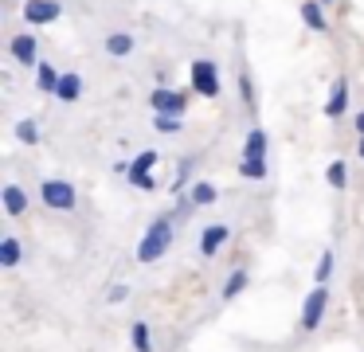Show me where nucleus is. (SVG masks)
<instances>
[{
	"label": "nucleus",
	"instance_id": "obj_17",
	"mask_svg": "<svg viewBox=\"0 0 364 352\" xmlns=\"http://www.w3.org/2000/svg\"><path fill=\"white\" fill-rule=\"evenodd\" d=\"M129 344H134V352H153V329H149V321H134V325H129Z\"/></svg>",
	"mask_w": 364,
	"mask_h": 352
},
{
	"label": "nucleus",
	"instance_id": "obj_5",
	"mask_svg": "<svg viewBox=\"0 0 364 352\" xmlns=\"http://www.w3.org/2000/svg\"><path fill=\"white\" fill-rule=\"evenodd\" d=\"M325 309H329V289H325V286H314V289L306 294V302H301V321H298V325L306 329V333H314V329L325 321Z\"/></svg>",
	"mask_w": 364,
	"mask_h": 352
},
{
	"label": "nucleus",
	"instance_id": "obj_25",
	"mask_svg": "<svg viewBox=\"0 0 364 352\" xmlns=\"http://www.w3.org/2000/svg\"><path fill=\"white\" fill-rule=\"evenodd\" d=\"M16 141H24V145H36V141H40V122H36V117H24V122H16Z\"/></svg>",
	"mask_w": 364,
	"mask_h": 352
},
{
	"label": "nucleus",
	"instance_id": "obj_23",
	"mask_svg": "<svg viewBox=\"0 0 364 352\" xmlns=\"http://www.w3.org/2000/svg\"><path fill=\"white\" fill-rule=\"evenodd\" d=\"M243 156H267V133H262V129H251V133H247Z\"/></svg>",
	"mask_w": 364,
	"mask_h": 352
},
{
	"label": "nucleus",
	"instance_id": "obj_7",
	"mask_svg": "<svg viewBox=\"0 0 364 352\" xmlns=\"http://www.w3.org/2000/svg\"><path fill=\"white\" fill-rule=\"evenodd\" d=\"M20 16H24L32 28H48V23H55L59 16H63V4H59V0H24Z\"/></svg>",
	"mask_w": 364,
	"mask_h": 352
},
{
	"label": "nucleus",
	"instance_id": "obj_29",
	"mask_svg": "<svg viewBox=\"0 0 364 352\" xmlns=\"http://www.w3.org/2000/svg\"><path fill=\"white\" fill-rule=\"evenodd\" d=\"M126 297H129V282H114L110 294H106V302H110V305H122Z\"/></svg>",
	"mask_w": 364,
	"mask_h": 352
},
{
	"label": "nucleus",
	"instance_id": "obj_13",
	"mask_svg": "<svg viewBox=\"0 0 364 352\" xmlns=\"http://www.w3.org/2000/svg\"><path fill=\"white\" fill-rule=\"evenodd\" d=\"M55 98H59V102H79V98H82V75H75V70H63Z\"/></svg>",
	"mask_w": 364,
	"mask_h": 352
},
{
	"label": "nucleus",
	"instance_id": "obj_16",
	"mask_svg": "<svg viewBox=\"0 0 364 352\" xmlns=\"http://www.w3.org/2000/svg\"><path fill=\"white\" fill-rule=\"evenodd\" d=\"M188 200L196 203V208H212V203L220 200V192H215L212 180H196V184L188 188Z\"/></svg>",
	"mask_w": 364,
	"mask_h": 352
},
{
	"label": "nucleus",
	"instance_id": "obj_32",
	"mask_svg": "<svg viewBox=\"0 0 364 352\" xmlns=\"http://www.w3.org/2000/svg\"><path fill=\"white\" fill-rule=\"evenodd\" d=\"M360 161H364V137H360Z\"/></svg>",
	"mask_w": 364,
	"mask_h": 352
},
{
	"label": "nucleus",
	"instance_id": "obj_6",
	"mask_svg": "<svg viewBox=\"0 0 364 352\" xmlns=\"http://www.w3.org/2000/svg\"><path fill=\"white\" fill-rule=\"evenodd\" d=\"M9 55H12V63H20V67H40V39L32 36V31H20V36H12L9 39Z\"/></svg>",
	"mask_w": 364,
	"mask_h": 352
},
{
	"label": "nucleus",
	"instance_id": "obj_1",
	"mask_svg": "<svg viewBox=\"0 0 364 352\" xmlns=\"http://www.w3.org/2000/svg\"><path fill=\"white\" fill-rule=\"evenodd\" d=\"M173 239H176V223H173V215H157L149 227H145V235H141V242H137V262H145V266H153V262H161V258L173 250Z\"/></svg>",
	"mask_w": 364,
	"mask_h": 352
},
{
	"label": "nucleus",
	"instance_id": "obj_20",
	"mask_svg": "<svg viewBox=\"0 0 364 352\" xmlns=\"http://www.w3.org/2000/svg\"><path fill=\"white\" fill-rule=\"evenodd\" d=\"M239 172H243L247 180H267V156H243L239 161Z\"/></svg>",
	"mask_w": 364,
	"mask_h": 352
},
{
	"label": "nucleus",
	"instance_id": "obj_14",
	"mask_svg": "<svg viewBox=\"0 0 364 352\" xmlns=\"http://www.w3.org/2000/svg\"><path fill=\"white\" fill-rule=\"evenodd\" d=\"M20 258H24L20 239H16V235H4V239H0V266H4V270H12V266H20Z\"/></svg>",
	"mask_w": 364,
	"mask_h": 352
},
{
	"label": "nucleus",
	"instance_id": "obj_2",
	"mask_svg": "<svg viewBox=\"0 0 364 352\" xmlns=\"http://www.w3.org/2000/svg\"><path fill=\"white\" fill-rule=\"evenodd\" d=\"M40 203H43V208H51V211H75V208H79V192H75L71 180L51 176V180H43V184H40Z\"/></svg>",
	"mask_w": 364,
	"mask_h": 352
},
{
	"label": "nucleus",
	"instance_id": "obj_11",
	"mask_svg": "<svg viewBox=\"0 0 364 352\" xmlns=\"http://www.w3.org/2000/svg\"><path fill=\"white\" fill-rule=\"evenodd\" d=\"M0 200H4V211H9L12 219H16V215H24V211H28V192H24L20 184H4Z\"/></svg>",
	"mask_w": 364,
	"mask_h": 352
},
{
	"label": "nucleus",
	"instance_id": "obj_12",
	"mask_svg": "<svg viewBox=\"0 0 364 352\" xmlns=\"http://www.w3.org/2000/svg\"><path fill=\"white\" fill-rule=\"evenodd\" d=\"M298 12H301V23H306L309 31H325V28H329V20H325V4H321V0H306V4L298 8Z\"/></svg>",
	"mask_w": 364,
	"mask_h": 352
},
{
	"label": "nucleus",
	"instance_id": "obj_9",
	"mask_svg": "<svg viewBox=\"0 0 364 352\" xmlns=\"http://www.w3.org/2000/svg\"><path fill=\"white\" fill-rule=\"evenodd\" d=\"M345 110H348V82L345 78H337L333 82V90H329V98H325V117H345Z\"/></svg>",
	"mask_w": 364,
	"mask_h": 352
},
{
	"label": "nucleus",
	"instance_id": "obj_30",
	"mask_svg": "<svg viewBox=\"0 0 364 352\" xmlns=\"http://www.w3.org/2000/svg\"><path fill=\"white\" fill-rule=\"evenodd\" d=\"M239 94H243L247 106H255V86H251V75H247V70L239 75Z\"/></svg>",
	"mask_w": 364,
	"mask_h": 352
},
{
	"label": "nucleus",
	"instance_id": "obj_15",
	"mask_svg": "<svg viewBox=\"0 0 364 352\" xmlns=\"http://www.w3.org/2000/svg\"><path fill=\"white\" fill-rule=\"evenodd\" d=\"M247 282H251V274H247L243 266H239V270H231L228 282H223V289H220V297H223V302H235V297L247 289Z\"/></svg>",
	"mask_w": 364,
	"mask_h": 352
},
{
	"label": "nucleus",
	"instance_id": "obj_33",
	"mask_svg": "<svg viewBox=\"0 0 364 352\" xmlns=\"http://www.w3.org/2000/svg\"><path fill=\"white\" fill-rule=\"evenodd\" d=\"M321 4H333V0H321Z\"/></svg>",
	"mask_w": 364,
	"mask_h": 352
},
{
	"label": "nucleus",
	"instance_id": "obj_10",
	"mask_svg": "<svg viewBox=\"0 0 364 352\" xmlns=\"http://www.w3.org/2000/svg\"><path fill=\"white\" fill-rule=\"evenodd\" d=\"M102 47H106V55H114V59H126V55H134L137 39L129 36V31H110Z\"/></svg>",
	"mask_w": 364,
	"mask_h": 352
},
{
	"label": "nucleus",
	"instance_id": "obj_22",
	"mask_svg": "<svg viewBox=\"0 0 364 352\" xmlns=\"http://www.w3.org/2000/svg\"><path fill=\"white\" fill-rule=\"evenodd\" d=\"M325 180H329V188L345 192V188H348V164L345 161H333L329 169H325Z\"/></svg>",
	"mask_w": 364,
	"mask_h": 352
},
{
	"label": "nucleus",
	"instance_id": "obj_18",
	"mask_svg": "<svg viewBox=\"0 0 364 352\" xmlns=\"http://www.w3.org/2000/svg\"><path fill=\"white\" fill-rule=\"evenodd\" d=\"M59 70L51 67V63H40V67H36V86H40V94H55L59 90Z\"/></svg>",
	"mask_w": 364,
	"mask_h": 352
},
{
	"label": "nucleus",
	"instance_id": "obj_27",
	"mask_svg": "<svg viewBox=\"0 0 364 352\" xmlns=\"http://www.w3.org/2000/svg\"><path fill=\"white\" fill-rule=\"evenodd\" d=\"M192 211H196V203H192L188 196H176V208L168 211V215H173V223H184V219H192Z\"/></svg>",
	"mask_w": 364,
	"mask_h": 352
},
{
	"label": "nucleus",
	"instance_id": "obj_26",
	"mask_svg": "<svg viewBox=\"0 0 364 352\" xmlns=\"http://www.w3.org/2000/svg\"><path fill=\"white\" fill-rule=\"evenodd\" d=\"M129 180V184H134L137 188V192H157V176H153V172H134V176H126Z\"/></svg>",
	"mask_w": 364,
	"mask_h": 352
},
{
	"label": "nucleus",
	"instance_id": "obj_3",
	"mask_svg": "<svg viewBox=\"0 0 364 352\" xmlns=\"http://www.w3.org/2000/svg\"><path fill=\"white\" fill-rule=\"evenodd\" d=\"M188 86L200 94V98H220V90H223V82H220V67H215L212 59H196L188 67Z\"/></svg>",
	"mask_w": 364,
	"mask_h": 352
},
{
	"label": "nucleus",
	"instance_id": "obj_31",
	"mask_svg": "<svg viewBox=\"0 0 364 352\" xmlns=\"http://www.w3.org/2000/svg\"><path fill=\"white\" fill-rule=\"evenodd\" d=\"M353 125H356V133H360V137H364V110H360V114L353 117Z\"/></svg>",
	"mask_w": 364,
	"mask_h": 352
},
{
	"label": "nucleus",
	"instance_id": "obj_24",
	"mask_svg": "<svg viewBox=\"0 0 364 352\" xmlns=\"http://www.w3.org/2000/svg\"><path fill=\"white\" fill-rule=\"evenodd\" d=\"M153 169H157V149H145V153H137L134 161H129L126 176H134V172H153Z\"/></svg>",
	"mask_w": 364,
	"mask_h": 352
},
{
	"label": "nucleus",
	"instance_id": "obj_8",
	"mask_svg": "<svg viewBox=\"0 0 364 352\" xmlns=\"http://www.w3.org/2000/svg\"><path fill=\"white\" fill-rule=\"evenodd\" d=\"M231 242V227L228 223H208L204 231H200V255L204 258H215L223 247Z\"/></svg>",
	"mask_w": 364,
	"mask_h": 352
},
{
	"label": "nucleus",
	"instance_id": "obj_4",
	"mask_svg": "<svg viewBox=\"0 0 364 352\" xmlns=\"http://www.w3.org/2000/svg\"><path fill=\"white\" fill-rule=\"evenodd\" d=\"M149 106H153V114L184 117V110H188V94H184V90H173V86H153Z\"/></svg>",
	"mask_w": 364,
	"mask_h": 352
},
{
	"label": "nucleus",
	"instance_id": "obj_28",
	"mask_svg": "<svg viewBox=\"0 0 364 352\" xmlns=\"http://www.w3.org/2000/svg\"><path fill=\"white\" fill-rule=\"evenodd\" d=\"M153 129H157V133H176V129H181V117H168V114H153Z\"/></svg>",
	"mask_w": 364,
	"mask_h": 352
},
{
	"label": "nucleus",
	"instance_id": "obj_19",
	"mask_svg": "<svg viewBox=\"0 0 364 352\" xmlns=\"http://www.w3.org/2000/svg\"><path fill=\"white\" fill-rule=\"evenodd\" d=\"M192 172H196V156H184V161L176 164V176H173V184H168V192H173V196H184V184H188Z\"/></svg>",
	"mask_w": 364,
	"mask_h": 352
},
{
	"label": "nucleus",
	"instance_id": "obj_21",
	"mask_svg": "<svg viewBox=\"0 0 364 352\" xmlns=\"http://www.w3.org/2000/svg\"><path fill=\"white\" fill-rule=\"evenodd\" d=\"M333 266H337V255H333V250H321V258H317V266H314V282H317V286H325V282L333 278Z\"/></svg>",
	"mask_w": 364,
	"mask_h": 352
}]
</instances>
